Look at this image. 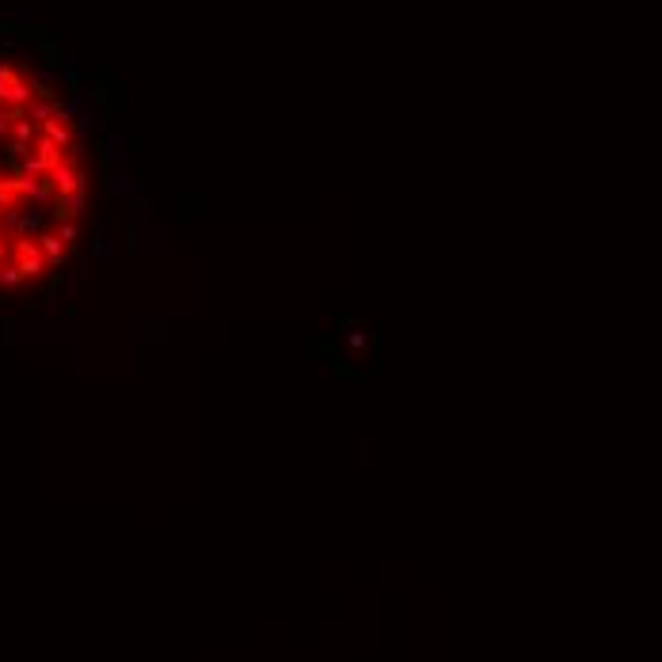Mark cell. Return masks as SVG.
<instances>
[{
  "label": "cell",
  "instance_id": "cell-1",
  "mask_svg": "<svg viewBox=\"0 0 662 662\" xmlns=\"http://www.w3.org/2000/svg\"><path fill=\"white\" fill-rule=\"evenodd\" d=\"M38 248H42L50 266H61V259H65V240H61L58 232H42V236H38Z\"/></svg>",
  "mask_w": 662,
  "mask_h": 662
},
{
  "label": "cell",
  "instance_id": "cell-2",
  "mask_svg": "<svg viewBox=\"0 0 662 662\" xmlns=\"http://www.w3.org/2000/svg\"><path fill=\"white\" fill-rule=\"evenodd\" d=\"M58 236L65 240V248H72V244L80 240V225H76V221H61V225H58Z\"/></svg>",
  "mask_w": 662,
  "mask_h": 662
}]
</instances>
